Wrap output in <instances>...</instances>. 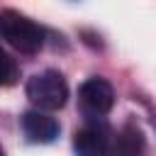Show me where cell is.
<instances>
[{"mask_svg": "<svg viewBox=\"0 0 156 156\" xmlns=\"http://www.w3.org/2000/svg\"><path fill=\"white\" fill-rule=\"evenodd\" d=\"M78 102L90 117H102L115 105V90L105 78H88L78 88Z\"/></svg>", "mask_w": 156, "mask_h": 156, "instance_id": "cell-4", "label": "cell"}, {"mask_svg": "<svg viewBox=\"0 0 156 156\" xmlns=\"http://www.w3.org/2000/svg\"><path fill=\"white\" fill-rule=\"evenodd\" d=\"M0 156H5V154H2V149H0Z\"/></svg>", "mask_w": 156, "mask_h": 156, "instance_id": "cell-8", "label": "cell"}, {"mask_svg": "<svg viewBox=\"0 0 156 156\" xmlns=\"http://www.w3.org/2000/svg\"><path fill=\"white\" fill-rule=\"evenodd\" d=\"M22 132L34 144H49L58 136V122L41 110H29L22 115Z\"/></svg>", "mask_w": 156, "mask_h": 156, "instance_id": "cell-5", "label": "cell"}, {"mask_svg": "<svg viewBox=\"0 0 156 156\" xmlns=\"http://www.w3.org/2000/svg\"><path fill=\"white\" fill-rule=\"evenodd\" d=\"M27 98L37 105V110L41 112H51V110H58L66 105L68 100V85H66V78L58 73V71H41V73H34L29 80H27Z\"/></svg>", "mask_w": 156, "mask_h": 156, "instance_id": "cell-2", "label": "cell"}, {"mask_svg": "<svg viewBox=\"0 0 156 156\" xmlns=\"http://www.w3.org/2000/svg\"><path fill=\"white\" fill-rule=\"evenodd\" d=\"M78 156H115V134L105 124H85L73 136Z\"/></svg>", "mask_w": 156, "mask_h": 156, "instance_id": "cell-3", "label": "cell"}, {"mask_svg": "<svg viewBox=\"0 0 156 156\" xmlns=\"http://www.w3.org/2000/svg\"><path fill=\"white\" fill-rule=\"evenodd\" d=\"M20 78V68L15 63V58L0 49V88H7V85H15Z\"/></svg>", "mask_w": 156, "mask_h": 156, "instance_id": "cell-7", "label": "cell"}, {"mask_svg": "<svg viewBox=\"0 0 156 156\" xmlns=\"http://www.w3.org/2000/svg\"><path fill=\"white\" fill-rule=\"evenodd\" d=\"M144 154V134L136 124H124L115 134V156H141Z\"/></svg>", "mask_w": 156, "mask_h": 156, "instance_id": "cell-6", "label": "cell"}, {"mask_svg": "<svg viewBox=\"0 0 156 156\" xmlns=\"http://www.w3.org/2000/svg\"><path fill=\"white\" fill-rule=\"evenodd\" d=\"M0 34L10 46L22 54H37L44 46V29L15 10L0 12Z\"/></svg>", "mask_w": 156, "mask_h": 156, "instance_id": "cell-1", "label": "cell"}]
</instances>
